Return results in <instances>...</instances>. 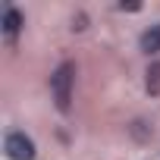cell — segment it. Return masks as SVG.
Returning a JSON list of instances; mask_svg holds the SVG:
<instances>
[{
	"mask_svg": "<svg viewBox=\"0 0 160 160\" xmlns=\"http://www.w3.org/2000/svg\"><path fill=\"white\" fill-rule=\"evenodd\" d=\"M148 91L151 94H160V63H154L148 69Z\"/></svg>",
	"mask_w": 160,
	"mask_h": 160,
	"instance_id": "5b68a950",
	"label": "cell"
},
{
	"mask_svg": "<svg viewBox=\"0 0 160 160\" xmlns=\"http://www.w3.org/2000/svg\"><path fill=\"white\" fill-rule=\"evenodd\" d=\"M3 151L10 160H35V144L25 132H10L3 138Z\"/></svg>",
	"mask_w": 160,
	"mask_h": 160,
	"instance_id": "7a4b0ae2",
	"label": "cell"
},
{
	"mask_svg": "<svg viewBox=\"0 0 160 160\" xmlns=\"http://www.w3.org/2000/svg\"><path fill=\"white\" fill-rule=\"evenodd\" d=\"M19 28H22V13H19L16 7H7V10H3V35H7V38H16Z\"/></svg>",
	"mask_w": 160,
	"mask_h": 160,
	"instance_id": "3957f363",
	"label": "cell"
},
{
	"mask_svg": "<svg viewBox=\"0 0 160 160\" xmlns=\"http://www.w3.org/2000/svg\"><path fill=\"white\" fill-rule=\"evenodd\" d=\"M72 88H75V63H60L50 75V94H53V104L60 113H69L72 107Z\"/></svg>",
	"mask_w": 160,
	"mask_h": 160,
	"instance_id": "6da1fadb",
	"label": "cell"
},
{
	"mask_svg": "<svg viewBox=\"0 0 160 160\" xmlns=\"http://www.w3.org/2000/svg\"><path fill=\"white\" fill-rule=\"evenodd\" d=\"M138 47H141L144 53H157V50H160V22H157V25H151V28L141 35Z\"/></svg>",
	"mask_w": 160,
	"mask_h": 160,
	"instance_id": "277c9868",
	"label": "cell"
}]
</instances>
